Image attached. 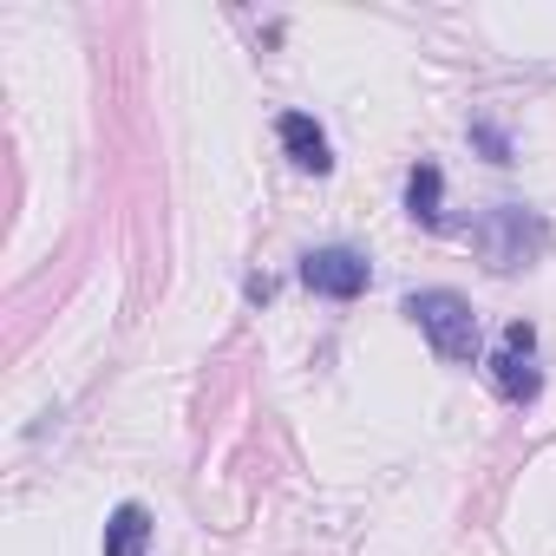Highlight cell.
Here are the masks:
<instances>
[{
	"label": "cell",
	"instance_id": "1",
	"mask_svg": "<svg viewBox=\"0 0 556 556\" xmlns=\"http://www.w3.org/2000/svg\"><path fill=\"white\" fill-rule=\"evenodd\" d=\"M471 242L497 275H510V268H536L549 255V223L536 210H523V203H497V210H484L471 223Z\"/></svg>",
	"mask_w": 556,
	"mask_h": 556
},
{
	"label": "cell",
	"instance_id": "2",
	"mask_svg": "<svg viewBox=\"0 0 556 556\" xmlns=\"http://www.w3.org/2000/svg\"><path fill=\"white\" fill-rule=\"evenodd\" d=\"M406 315L419 321V334L432 341L439 361H471L478 354V315H471V302L458 289H413Z\"/></svg>",
	"mask_w": 556,
	"mask_h": 556
},
{
	"label": "cell",
	"instance_id": "3",
	"mask_svg": "<svg viewBox=\"0 0 556 556\" xmlns=\"http://www.w3.org/2000/svg\"><path fill=\"white\" fill-rule=\"evenodd\" d=\"M491 387H497L510 406H530V400L543 393V374H536V328H530V321H510V328L497 334Z\"/></svg>",
	"mask_w": 556,
	"mask_h": 556
},
{
	"label": "cell",
	"instance_id": "4",
	"mask_svg": "<svg viewBox=\"0 0 556 556\" xmlns=\"http://www.w3.org/2000/svg\"><path fill=\"white\" fill-rule=\"evenodd\" d=\"M302 282H308L315 295H328V302H354V295H367L374 268H367L361 249L328 242V249H308V255H302Z\"/></svg>",
	"mask_w": 556,
	"mask_h": 556
},
{
	"label": "cell",
	"instance_id": "5",
	"mask_svg": "<svg viewBox=\"0 0 556 556\" xmlns=\"http://www.w3.org/2000/svg\"><path fill=\"white\" fill-rule=\"evenodd\" d=\"M275 131H282V144H289V157H295L302 170H315V177H328V170H334L328 131H321L308 112H282V118H275Z\"/></svg>",
	"mask_w": 556,
	"mask_h": 556
},
{
	"label": "cell",
	"instance_id": "6",
	"mask_svg": "<svg viewBox=\"0 0 556 556\" xmlns=\"http://www.w3.org/2000/svg\"><path fill=\"white\" fill-rule=\"evenodd\" d=\"M151 549V510L144 504H118L105 517V556H144Z\"/></svg>",
	"mask_w": 556,
	"mask_h": 556
},
{
	"label": "cell",
	"instance_id": "7",
	"mask_svg": "<svg viewBox=\"0 0 556 556\" xmlns=\"http://www.w3.org/2000/svg\"><path fill=\"white\" fill-rule=\"evenodd\" d=\"M439 203H445V170H439V164H413V177H406V210H413V223L432 229V223L445 216Z\"/></svg>",
	"mask_w": 556,
	"mask_h": 556
},
{
	"label": "cell",
	"instance_id": "8",
	"mask_svg": "<svg viewBox=\"0 0 556 556\" xmlns=\"http://www.w3.org/2000/svg\"><path fill=\"white\" fill-rule=\"evenodd\" d=\"M471 138H478V144L491 151V164H510V138H504L497 125H484V118H478V125H471Z\"/></svg>",
	"mask_w": 556,
	"mask_h": 556
}]
</instances>
